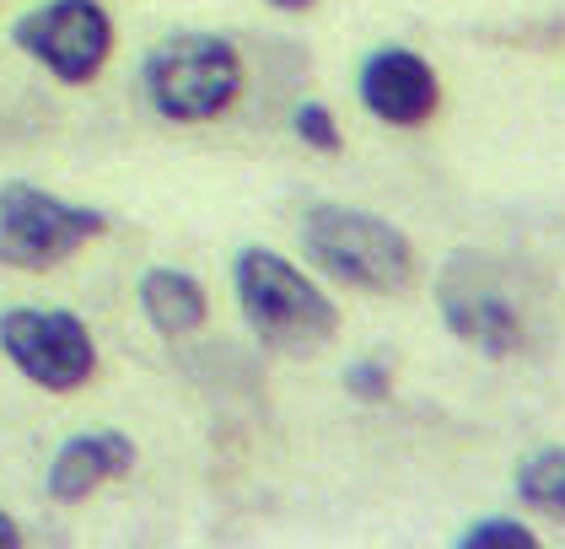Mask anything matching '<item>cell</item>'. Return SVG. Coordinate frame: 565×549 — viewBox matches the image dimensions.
Instances as JSON below:
<instances>
[{"instance_id": "obj_11", "label": "cell", "mask_w": 565, "mask_h": 549, "mask_svg": "<svg viewBox=\"0 0 565 549\" xmlns=\"http://www.w3.org/2000/svg\"><path fill=\"white\" fill-rule=\"evenodd\" d=\"M518 502L550 522H565V447H539L518 464Z\"/></svg>"}, {"instance_id": "obj_3", "label": "cell", "mask_w": 565, "mask_h": 549, "mask_svg": "<svg viewBox=\"0 0 565 549\" xmlns=\"http://www.w3.org/2000/svg\"><path fill=\"white\" fill-rule=\"evenodd\" d=\"M140 86L173 125H211L243 97V54L221 33H168L146 54Z\"/></svg>"}, {"instance_id": "obj_2", "label": "cell", "mask_w": 565, "mask_h": 549, "mask_svg": "<svg viewBox=\"0 0 565 549\" xmlns=\"http://www.w3.org/2000/svg\"><path fill=\"white\" fill-rule=\"evenodd\" d=\"M302 254L312 270L366 296H398L415 281V243L372 211L355 205H307L302 211Z\"/></svg>"}, {"instance_id": "obj_1", "label": "cell", "mask_w": 565, "mask_h": 549, "mask_svg": "<svg viewBox=\"0 0 565 549\" xmlns=\"http://www.w3.org/2000/svg\"><path fill=\"white\" fill-rule=\"evenodd\" d=\"M232 292L254 339L275 356H318L340 335V307L275 249H243L232 258Z\"/></svg>"}, {"instance_id": "obj_12", "label": "cell", "mask_w": 565, "mask_h": 549, "mask_svg": "<svg viewBox=\"0 0 565 549\" xmlns=\"http://www.w3.org/2000/svg\"><path fill=\"white\" fill-rule=\"evenodd\" d=\"M458 549H539V534L518 517H479L458 534Z\"/></svg>"}, {"instance_id": "obj_6", "label": "cell", "mask_w": 565, "mask_h": 549, "mask_svg": "<svg viewBox=\"0 0 565 549\" xmlns=\"http://www.w3.org/2000/svg\"><path fill=\"white\" fill-rule=\"evenodd\" d=\"M0 356L44 393H76L97 378V339L65 307H6Z\"/></svg>"}, {"instance_id": "obj_14", "label": "cell", "mask_w": 565, "mask_h": 549, "mask_svg": "<svg viewBox=\"0 0 565 549\" xmlns=\"http://www.w3.org/2000/svg\"><path fill=\"white\" fill-rule=\"evenodd\" d=\"M291 129L302 135L312 151H340V125H334V114H329L323 103H302V108L291 114Z\"/></svg>"}, {"instance_id": "obj_13", "label": "cell", "mask_w": 565, "mask_h": 549, "mask_svg": "<svg viewBox=\"0 0 565 549\" xmlns=\"http://www.w3.org/2000/svg\"><path fill=\"white\" fill-rule=\"evenodd\" d=\"M345 393L350 399H361V404H383L393 393V372L383 356H355L345 367Z\"/></svg>"}, {"instance_id": "obj_4", "label": "cell", "mask_w": 565, "mask_h": 549, "mask_svg": "<svg viewBox=\"0 0 565 549\" xmlns=\"http://www.w3.org/2000/svg\"><path fill=\"white\" fill-rule=\"evenodd\" d=\"M108 232V215L44 194L39 183H0V270H54Z\"/></svg>"}, {"instance_id": "obj_7", "label": "cell", "mask_w": 565, "mask_h": 549, "mask_svg": "<svg viewBox=\"0 0 565 549\" xmlns=\"http://www.w3.org/2000/svg\"><path fill=\"white\" fill-rule=\"evenodd\" d=\"M11 43L54 82L87 86L114 54V22L97 0H44L11 22Z\"/></svg>"}, {"instance_id": "obj_9", "label": "cell", "mask_w": 565, "mask_h": 549, "mask_svg": "<svg viewBox=\"0 0 565 549\" xmlns=\"http://www.w3.org/2000/svg\"><path fill=\"white\" fill-rule=\"evenodd\" d=\"M135 468V442L125 431H76V436H65L60 442V453L49 458V474H44V490L49 502H60V507H76V502H87L97 485H108V479H125Z\"/></svg>"}, {"instance_id": "obj_8", "label": "cell", "mask_w": 565, "mask_h": 549, "mask_svg": "<svg viewBox=\"0 0 565 549\" xmlns=\"http://www.w3.org/2000/svg\"><path fill=\"white\" fill-rule=\"evenodd\" d=\"M355 86H361L366 114H372L377 125H388V129H420L436 114V103H441L436 71L415 54V49H404V43L372 49Z\"/></svg>"}, {"instance_id": "obj_5", "label": "cell", "mask_w": 565, "mask_h": 549, "mask_svg": "<svg viewBox=\"0 0 565 549\" xmlns=\"http://www.w3.org/2000/svg\"><path fill=\"white\" fill-rule=\"evenodd\" d=\"M436 307H441V324L447 335L475 345L479 356L501 361V356H518L527 329H522V307L501 264H490L484 254H452L436 275Z\"/></svg>"}, {"instance_id": "obj_15", "label": "cell", "mask_w": 565, "mask_h": 549, "mask_svg": "<svg viewBox=\"0 0 565 549\" xmlns=\"http://www.w3.org/2000/svg\"><path fill=\"white\" fill-rule=\"evenodd\" d=\"M17 545H22V528H17L11 511H0V549H17Z\"/></svg>"}, {"instance_id": "obj_10", "label": "cell", "mask_w": 565, "mask_h": 549, "mask_svg": "<svg viewBox=\"0 0 565 549\" xmlns=\"http://www.w3.org/2000/svg\"><path fill=\"white\" fill-rule=\"evenodd\" d=\"M135 302H140L146 324L162 339L194 335V329H205V318H211L205 286H200L189 270H173V264H151V270L140 275V286H135Z\"/></svg>"}, {"instance_id": "obj_16", "label": "cell", "mask_w": 565, "mask_h": 549, "mask_svg": "<svg viewBox=\"0 0 565 549\" xmlns=\"http://www.w3.org/2000/svg\"><path fill=\"white\" fill-rule=\"evenodd\" d=\"M264 6H275V11H307L312 0H264Z\"/></svg>"}]
</instances>
